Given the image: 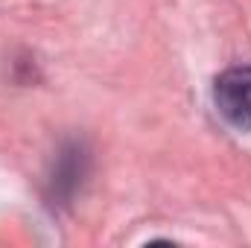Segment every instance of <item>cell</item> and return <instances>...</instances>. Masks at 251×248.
Returning <instances> with one entry per match:
<instances>
[{
  "label": "cell",
  "instance_id": "cell-1",
  "mask_svg": "<svg viewBox=\"0 0 251 248\" xmlns=\"http://www.w3.org/2000/svg\"><path fill=\"white\" fill-rule=\"evenodd\" d=\"M213 102L219 114L240 131H251V67H228L216 76Z\"/></svg>",
  "mask_w": 251,
  "mask_h": 248
}]
</instances>
